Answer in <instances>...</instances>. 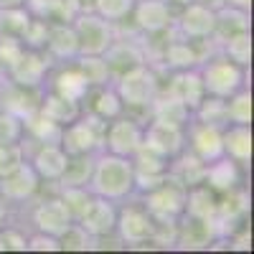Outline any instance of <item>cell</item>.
Wrapping results in <instances>:
<instances>
[{"instance_id":"cell-7","label":"cell","mask_w":254,"mask_h":254,"mask_svg":"<svg viewBox=\"0 0 254 254\" xmlns=\"http://www.w3.org/2000/svg\"><path fill=\"white\" fill-rule=\"evenodd\" d=\"M140 147H142V125L135 117L120 115L104 125L102 150L122 155V158H132Z\"/></svg>"},{"instance_id":"cell-14","label":"cell","mask_w":254,"mask_h":254,"mask_svg":"<svg viewBox=\"0 0 254 254\" xmlns=\"http://www.w3.org/2000/svg\"><path fill=\"white\" fill-rule=\"evenodd\" d=\"M31 221H33L36 231H44V234H51L56 239L74 224V219L69 214L66 203L61 201V196H49L41 203H36L33 214H31Z\"/></svg>"},{"instance_id":"cell-46","label":"cell","mask_w":254,"mask_h":254,"mask_svg":"<svg viewBox=\"0 0 254 254\" xmlns=\"http://www.w3.org/2000/svg\"><path fill=\"white\" fill-rule=\"evenodd\" d=\"M26 242H28V237L20 234L18 229H13L8 224L0 229V252H26Z\"/></svg>"},{"instance_id":"cell-49","label":"cell","mask_w":254,"mask_h":254,"mask_svg":"<svg viewBox=\"0 0 254 254\" xmlns=\"http://www.w3.org/2000/svg\"><path fill=\"white\" fill-rule=\"evenodd\" d=\"M226 5H234V8H242V10H249L252 8V0H224Z\"/></svg>"},{"instance_id":"cell-23","label":"cell","mask_w":254,"mask_h":254,"mask_svg":"<svg viewBox=\"0 0 254 254\" xmlns=\"http://www.w3.org/2000/svg\"><path fill=\"white\" fill-rule=\"evenodd\" d=\"M224 137V155L231 158L239 165H249L252 163V130L249 125H224L221 130Z\"/></svg>"},{"instance_id":"cell-5","label":"cell","mask_w":254,"mask_h":254,"mask_svg":"<svg viewBox=\"0 0 254 254\" xmlns=\"http://www.w3.org/2000/svg\"><path fill=\"white\" fill-rule=\"evenodd\" d=\"M104 120L92 112H81L74 122H69L61 132V147L69 155H94L102 150Z\"/></svg>"},{"instance_id":"cell-25","label":"cell","mask_w":254,"mask_h":254,"mask_svg":"<svg viewBox=\"0 0 254 254\" xmlns=\"http://www.w3.org/2000/svg\"><path fill=\"white\" fill-rule=\"evenodd\" d=\"M168 176H171L173 181H178L183 188L201 186L203 178H206V163L196 153H190L186 147L181 155H176L171 160V171H168Z\"/></svg>"},{"instance_id":"cell-40","label":"cell","mask_w":254,"mask_h":254,"mask_svg":"<svg viewBox=\"0 0 254 254\" xmlns=\"http://www.w3.org/2000/svg\"><path fill=\"white\" fill-rule=\"evenodd\" d=\"M132 8H135V0H92V10L99 18L110 20L112 26L130 18Z\"/></svg>"},{"instance_id":"cell-50","label":"cell","mask_w":254,"mask_h":254,"mask_svg":"<svg viewBox=\"0 0 254 254\" xmlns=\"http://www.w3.org/2000/svg\"><path fill=\"white\" fill-rule=\"evenodd\" d=\"M5 224H8V203L0 198V229H3Z\"/></svg>"},{"instance_id":"cell-34","label":"cell","mask_w":254,"mask_h":254,"mask_svg":"<svg viewBox=\"0 0 254 254\" xmlns=\"http://www.w3.org/2000/svg\"><path fill=\"white\" fill-rule=\"evenodd\" d=\"M31 18L33 15L26 10V5H0V36L20 38Z\"/></svg>"},{"instance_id":"cell-26","label":"cell","mask_w":254,"mask_h":254,"mask_svg":"<svg viewBox=\"0 0 254 254\" xmlns=\"http://www.w3.org/2000/svg\"><path fill=\"white\" fill-rule=\"evenodd\" d=\"M36 89H26V87H18V84H8V87L0 92V110H5L20 120H26L28 115H33L38 110V99L33 94Z\"/></svg>"},{"instance_id":"cell-28","label":"cell","mask_w":254,"mask_h":254,"mask_svg":"<svg viewBox=\"0 0 254 254\" xmlns=\"http://www.w3.org/2000/svg\"><path fill=\"white\" fill-rule=\"evenodd\" d=\"M150 117L153 120H160V122H171V125L186 127L190 122V110L186 107L178 97L168 94V92H158V97L150 104Z\"/></svg>"},{"instance_id":"cell-1","label":"cell","mask_w":254,"mask_h":254,"mask_svg":"<svg viewBox=\"0 0 254 254\" xmlns=\"http://www.w3.org/2000/svg\"><path fill=\"white\" fill-rule=\"evenodd\" d=\"M89 188L94 196L110 198L115 203L127 201L135 193V168L132 158H122L107 150L94 155V171L89 178Z\"/></svg>"},{"instance_id":"cell-12","label":"cell","mask_w":254,"mask_h":254,"mask_svg":"<svg viewBox=\"0 0 254 254\" xmlns=\"http://www.w3.org/2000/svg\"><path fill=\"white\" fill-rule=\"evenodd\" d=\"M49 69L51 64L46 59L44 51H36V49H23L20 56L5 69L8 71V79L18 87H26V89H41L44 81L49 76Z\"/></svg>"},{"instance_id":"cell-36","label":"cell","mask_w":254,"mask_h":254,"mask_svg":"<svg viewBox=\"0 0 254 254\" xmlns=\"http://www.w3.org/2000/svg\"><path fill=\"white\" fill-rule=\"evenodd\" d=\"M190 120H198V122H206V125H219V127L229 125V120H226V99L206 94L198 102V107L190 112Z\"/></svg>"},{"instance_id":"cell-31","label":"cell","mask_w":254,"mask_h":254,"mask_svg":"<svg viewBox=\"0 0 254 254\" xmlns=\"http://www.w3.org/2000/svg\"><path fill=\"white\" fill-rule=\"evenodd\" d=\"M252 26V18H249V10H242V8H234V5H221L216 8V33L214 38H229L234 33H244L249 31Z\"/></svg>"},{"instance_id":"cell-2","label":"cell","mask_w":254,"mask_h":254,"mask_svg":"<svg viewBox=\"0 0 254 254\" xmlns=\"http://www.w3.org/2000/svg\"><path fill=\"white\" fill-rule=\"evenodd\" d=\"M112 87L120 94L125 110H150L153 99L160 92V81H158V74L153 66L137 64V66L117 74V81Z\"/></svg>"},{"instance_id":"cell-37","label":"cell","mask_w":254,"mask_h":254,"mask_svg":"<svg viewBox=\"0 0 254 254\" xmlns=\"http://www.w3.org/2000/svg\"><path fill=\"white\" fill-rule=\"evenodd\" d=\"M221 49H224V56L229 61L239 64V66H249L252 64V33L244 31V33H234L221 41Z\"/></svg>"},{"instance_id":"cell-4","label":"cell","mask_w":254,"mask_h":254,"mask_svg":"<svg viewBox=\"0 0 254 254\" xmlns=\"http://www.w3.org/2000/svg\"><path fill=\"white\" fill-rule=\"evenodd\" d=\"M142 206L155 224H181L186 211V188L168 176L158 188L142 193Z\"/></svg>"},{"instance_id":"cell-29","label":"cell","mask_w":254,"mask_h":254,"mask_svg":"<svg viewBox=\"0 0 254 254\" xmlns=\"http://www.w3.org/2000/svg\"><path fill=\"white\" fill-rule=\"evenodd\" d=\"M165 64L173 71H186V69H198L203 59L196 49V41L181 38V41H171L165 46Z\"/></svg>"},{"instance_id":"cell-9","label":"cell","mask_w":254,"mask_h":254,"mask_svg":"<svg viewBox=\"0 0 254 254\" xmlns=\"http://www.w3.org/2000/svg\"><path fill=\"white\" fill-rule=\"evenodd\" d=\"M142 147L173 160L186 150V127L150 120V125H142Z\"/></svg>"},{"instance_id":"cell-22","label":"cell","mask_w":254,"mask_h":254,"mask_svg":"<svg viewBox=\"0 0 254 254\" xmlns=\"http://www.w3.org/2000/svg\"><path fill=\"white\" fill-rule=\"evenodd\" d=\"M216 203H219V193H214V190H211L206 183L193 186V188H186V211H183V219L206 224L211 216L216 214Z\"/></svg>"},{"instance_id":"cell-43","label":"cell","mask_w":254,"mask_h":254,"mask_svg":"<svg viewBox=\"0 0 254 254\" xmlns=\"http://www.w3.org/2000/svg\"><path fill=\"white\" fill-rule=\"evenodd\" d=\"M49 26H51V20H46V18H31V23L26 26L23 36H20L23 46L44 51L46 49V38H49Z\"/></svg>"},{"instance_id":"cell-41","label":"cell","mask_w":254,"mask_h":254,"mask_svg":"<svg viewBox=\"0 0 254 254\" xmlns=\"http://www.w3.org/2000/svg\"><path fill=\"white\" fill-rule=\"evenodd\" d=\"M132 168L135 173H150V176H168L171 171V160L147 150V147H140V150L132 155Z\"/></svg>"},{"instance_id":"cell-48","label":"cell","mask_w":254,"mask_h":254,"mask_svg":"<svg viewBox=\"0 0 254 254\" xmlns=\"http://www.w3.org/2000/svg\"><path fill=\"white\" fill-rule=\"evenodd\" d=\"M26 249H28V252H61V244H59L56 237L44 234V231H36V234L28 237Z\"/></svg>"},{"instance_id":"cell-8","label":"cell","mask_w":254,"mask_h":254,"mask_svg":"<svg viewBox=\"0 0 254 254\" xmlns=\"http://www.w3.org/2000/svg\"><path fill=\"white\" fill-rule=\"evenodd\" d=\"M115 234H120L122 244H127V247L150 244L153 234H155V219L147 214L142 203H127V206L117 208Z\"/></svg>"},{"instance_id":"cell-3","label":"cell","mask_w":254,"mask_h":254,"mask_svg":"<svg viewBox=\"0 0 254 254\" xmlns=\"http://www.w3.org/2000/svg\"><path fill=\"white\" fill-rule=\"evenodd\" d=\"M201 81H203V89L211 97H231L234 92H239L242 87H247V69L239 66V64L229 61L226 56H214V59H206L201 66Z\"/></svg>"},{"instance_id":"cell-17","label":"cell","mask_w":254,"mask_h":254,"mask_svg":"<svg viewBox=\"0 0 254 254\" xmlns=\"http://www.w3.org/2000/svg\"><path fill=\"white\" fill-rule=\"evenodd\" d=\"M66 160H69V153L61 145H38L28 163L33 165V171L38 173L41 181L59 183L64 168H66Z\"/></svg>"},{"instance_id":"cell-44","label":"cell","mask_w":254,"mask_h":254,"mask_svg":"<svg viewBox=\"0 0 254 254\" xmlns=\"http://www.w3.org/2000/svg\"><path fill=\"white\" fill-rule=\"evenodd\" d=\"M26 140V130H23V120L0 110V142H8V145H15V142H23Z\"/></svg>"},{"instance_id":"cell-13","label":"cell","mask_w":254,"mask_h":254,"mask_svg":"<svg viewBox=\"0 0 254 254\" xmlns=\"http://www.w3.org/2000/svg\"><path fill=\"white\" fill-rule=\"evenodd\" d=\"M224 127L219 125H206L198 120H190L186 125V147L190 153H196L203 163H211L224 155Z\"/></svg>"},{"instance_id":"cell-16","label":"cell","mask_w":254,"mask_h":254,"mask_svg":"<svg viewBox=\"0 0 254 254\" xmlns=\"http://www.w3.org/2000/svg\"><path fill=\"white\" fill-rule=\"evenodd\" d=\"M76 224L87 229L97 242L104 239V237H112L115 226H117V203L110 201V198L94 196L92 206L87 208V214H84Z\"/></svg>"},{"instance_id":"cell-20","label":"cell","mask_w":254,"mask_h":254,"mask_svg":"<svg viewBox=\"0 0 254 254\" xmlns=\"http://www.w3.org/2000/svg\"><path fill=\"white\" fill-rule=\"evenodd\" d=\"M54 59L59 61H74L79 56V41H76V31L71 23H56L51 20L49 26V38H46V49Z\"/></svg>"},{"instance_id":"cell-30","label":"cell","mask_w":254,"mask_h":254,"mask_svg":"<svg viewBox=\"0 0 254 254\" xmlns=\"http://www.w3.org/2000/svg\"><path fill=\"white\" fill-rule=\"evenodd\" d=\"M23 130H26V137L38 145H61L64 127L56 125L54 120H49L46 115H41L38 110L23 120Z\"/></svg>"},{"instance_id":"cell-32","label":"cell","mask_w":254,"mask_h":254,"mask_svg":"<svg viewBox=\"0 0 254 254\" xmlns=\"http://www.w3.org/2000/svg\"><path fill=\"white\" fill-rule=\"evenodd\" d=\"M89 94H92V92H89ZM89 112L97 115V117L104 120V122H110V120L125 115V104H122L120 94L115 92V87H107V84H104V87H97V92L92 94V107H89Z\"/></svg>"},{"instance_id":"cell-52","label":"cell","mask_w":254,"mask_h":254,"mask_svg":"<svg viewBox=\"0 0 254 254\" xmlns=\"http://www.w3.org/2000/svg\"><path fill=\"white\" fill-rule=\"evenodd\" d=\"M168 3H171V5H188V3H193V0H168Z\"/></svg>"},{"instance_id":"cell-33","label":"cell","mask_w":254,"mask_h":254,"mask_svg":"<svg viewBox=\"0 0 254 254\" xmlns=\"http://www.w3.org/2000/svg\"><path fill=\"white\" fill-rule=\"evenodd\" d=\"M97 155V153H94ZM94 155H69L66 168L59 178V186H89L92 171H94Z\"/></svg>"},{"instance_id":"cell-27","label":"cell","mask_w":254,"mask_h":254,"mask_svg":"<svg viewBox=\"0 0 254 254\" xmlns=\"http://www.w3.org/2000/svg\"><path fill=\"white\" fill-rule=\"evenodd\" d=\"M102 56H104V61H107L112 76L122 74L125 69L137 66V64H145V56H142L140 46L132 44V41H112V46L104 51Z\"/></svg>"},{"instance_id":"cell-21","label":"cell","mask_w":254,"mask_h":254,"mask_svg":"<svg viewBox=\"0 0 254 254\" xmlns=\"http://www.w3.org/2000/svg\"><path fill=\"white\" fill-rule=\"evenodd\" d=\"M168 94L178 97L186 107L193 112L198 107V102L206 97V89H203V81H201V71L198 69H186V71H176L173 74V81L168 87Z\"/></svg>"},{"instance_id":"cell-51","label":"cell","mask_w":254,"mask_h":254,"mask_svg":"<svg viewBox=\"0 0 254 254\" xmlns=\"http://www.w3.org/2000/svg\"><path fill=\"white\" fill-rule=\"evenodd\" d=\"M26 0H0V5H23Z\"/></svg>"},{"instance_id":"cell-19","label":"cell","mask_w":254,"mask_h":254,"mask_svg":"<svg viewBox=\"0 0 254 254\" xmlns=\"http://www.w3.org/2000/svg\"><path fill=\"white\" fill-rule=\"evenodd\" d=\"M49 89H54L56 94H61V97H66V99L81 104L84 99L89 97L92 84L87 81V76H84L81 69L74 64V66H66V69H61V71H56L51 76V87Z\"/></svg>"},{"instance_id":"cell-35","label":"cell","mask_w":254,"mask_h":254,"mask_svg":"<svg viewBox=\"0 0 254 254\" xmlns=\"http://www.w3.org/2000/svg\"><path fill=\"white\" fill-rule=\"evenodd\" d=\"M59 196H61L64 203H66V208H69V214H71L74 221H79L84 214H87V208L94 201V193H92L89 186H66V188L59 190Z\"/></svg>"},{"instance_id":"cell-15","label":"cell","mask_w":254,"mask_h":254,"mask_svg":"<svg viewBox=\"0 0 254 254\" xmlns=\"http://www.w3.org/2000/svg\"><path fill=\"white\" fill-rule=\"evenodd\" d=\"M130 18L142 33L155 36L173 26V8L168 0H135Z\"/></svg>"},{"instance_id":"cell-42","label":"cell","mask_w":254,"mask_h":254,"mask_svg":"<svg viewBox=\"0 0 254 254\" xmlns=\"http://www.w3.org/2000/svg\"><path fill=\"white\" fill-rule=\"evenodd\" d=\"M59 244H61V249H66V252H87V249H94V247H97V239H94L84 226H79V224L74 221V224L59 237Z\"/></svg>"},{"instance_id":"cell-47","label":"cell","mask_w":254,"mask_h":254,"mask_svg":"<svg viewBox=\"0 0 254 254\" xmlns=\"http://www.w3.org/2000/svg\"><path fill=\"white\" fill-rule=\"evenodd\" d=\"M23 41L20 38H10V36H0V66H10V64L20 56V51H23Z\"/></svg>"},{"instance_id":"cell-10","label":"cell","mask_w":254,"mask_h":254,"mask_svg":"<svg viewBox=\"0 0 254 254\" xmlns=\"http://www.w3.org/2000/svg\"><path fill=\"white\" fill-rule=\"evenodd\" d=\"M173 20L178 26L181 38H188V41H206V38H214L216 33V8L201 3V0L183 5L181 15Z\"/></svg>"},{"instance_id":"cell-45","label":"cell","mask_w":254,"mask_h":254,"mask_svg":"<svg viewBox=\"0 0 254 254\" xmlns=\"http://www.w3.org/2000/svg\"><path fill=\"white\" fill-rule=\"evenodd\" d=\"M26 160V150H23V142H15V145H8V142H0V178L5 173H10L18 163Z\"/></svg>"},{"instance_id":"cell-24","label":"cell","mask_w":254,"mask_h":254,"mask_svg":"<svg viewBox=\"0 0 254 254\" xmlns=\"http://www.w3.org/2000/svg\"><path fill=\"white\" fill-rule=\"evenodd\" d=\"M38 112L46 115L49 120H54L56 125L66 127L69 122H74L84 112V107L79 102H71L66 97L56 94L54 89H46V94H41V99H38Z\"/></svg>"},{"instance_id":"cell-6","label":"cell","mask_w":254,"mask_h":254,"mask_svg":"<svg viewBox=\"0 0 254 254\" xmlns=\"http://www.w3.org/2000/svg\"><path fill=\"white\" fill-rule=\"evenodd\" d=\"M71 26L79 41V56H102L115 41L112 23L99 18L94 10H81Z\"/></svg>"},{"instance_id":"cell-11","label":"cell","mask_w":254,"mask_h":254,"mask_svg":"<svg viewBox=\"0 0 254 254\" xmlns=\"http://www.w3.org/2000/svg\"><path fill=\"white\" fill-rule=\"evenodd\" d=\"M41 188V178L38 173L33 171V165L28 160L18 163L10 173H5L3 178H0V198H3L8 206H20L31 201Z\"/></svg>"},{"instance_id":"cell-18","label":"cell","mask_w":254,"mask_h":254,"mask_svg":"<svg viewBox=\"0 0 254 254\" xmlns=\"http://www.w3.org/2000/svg\"><path fill=\"white\" fill-rule=\"evenodd\" d=\"M203 183L214 190V193H226L242 186V165L234 163L231 158L221 155L216 160L206 163V178Z\"/></svg>"},{"instance_id":"cell-38","label":"cell","mask_w":254,"mask_h":254,"mask_svg":"<svg viewBox=\"0 0 254 254\" xmlns=\"http://www.w3.org/2000/svg\"><path fill=\"white\" fill-rule=\"evenodd\" d=\"M76 66L81 69V74L87 76V81L92 87H104V84H110L112 79V71L107 66V61L104 56H76Z\"/></svg>"},{"instance_id":"cell-39","label":"cell","mask_w":254,"mask_h":254,"mask_svg":"<svg viewBox=\"0 0 254 254\" xmlns=\"http://www.w3.org/2000/svg\"><path fill=\"white\" fill-rule=\"evenodd\" d=\"M226 120L231 125H252V94L247 87L226 97Z\"/></svg>"}]
</instances>
